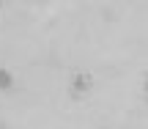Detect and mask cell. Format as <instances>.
Here are the masks:
<instances>
[{"label": "cell", "instance_id": "1", "mask_svg": "<svg viewBox=\"0 0 148 129\" xmlns=\"http://www.w3.org/2000/svg\"><path fill=\"white\" fill-rule=\"evenodd\" d=\"M88 88H90V80H88V77H82V74H79L77 80H74V93H77V96H79V93H85Z\"/></svg>", "mask_w": 148, "mask_h": 129}, {"label": "cell", "instance_id": "2", "mask_svg": "<svg viewBox=\"0 0 148 129\" xmlns=\"http://www.w3.org/2000/svg\"><path fill=\"white\" fill-rule=\"evenodd\" d=\"M0 88H11V74L5 69H0Z\"/></svg>", "mask_w": 148, "mask_h": 129}, {"label": "cell", "instance_id": "3", "mask_svg": "<svg viewBox=\"0 0 148 129\" xmlns=\"http://www.w3.org/2000/svg\"><path fill=\"white\" fill-rule=\"evenodd\" d=\"M0 3H3V0H0Z\"/></svg>", "mask_w": 148, "mask_h": 129}]
</instances>
